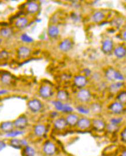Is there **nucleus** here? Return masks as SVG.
Segmentation results:
<instances>
[{"instance_id": "nucleus-1", "label": "nucleus", "mask_w": 126, "mask_h": 156, "mask_svg": "<svg viewBox=\"0 0 126 156\" xmlns=\"http://www.w3.org/2000/svg\"><path fill=\"white\" fill-rule=\"evenodd\" d=\"M60 149L56 142L51 139H46L41 146V153L43 156H56Z\"/></svg>"}, {"instance_id": "nucleus-2", "label": "nucleus", "mask_w": 126, "mask_h": 156, "mask_svg": "<svg viewBox=\"0 0 126 156\" xmlns=\"http://www.w3.org/2000/svg\"><path fill=\"white\" fill-rule=\"evenodd\" d=\"M75 99L77 101V104L88 105L93 101L92 91L87 87L79 89L75 94Z\"/></svg>"}, {"instance_id": "nucleus-3", "label": "nucleus", "mask_w": 126, "mask_h": 156, "mask_svg": "<svg viewBox=\"0 0 126 156\" xmlns=\"http://www.w3.org/2000/svg\"><path fill=\"white\" fill-rule=\"evenodd\" d=\"M105 77L108 81L111 82H124L125 80L123 74L112 67L107 68L105 72Z\"/></svg>"}, {"instance_id": "nucleus-4", "label": "nucleus", "mask_w": 126, "mask_h": 156, "mask_svg": "<svg viewBox=\"0 0 126 156\" xmlns=\"http://www.w3.org/2000/svg\"><path fill=\"white\" fill-rule=\"evenodd\" d=\"M107 110L112 116L122 115L126 110V105L114 100L107 105Z\"/></svg>"}, {"instance_id": "nucleus-5", "label": "nucleus", "mask_w": 126, "mask_h": 156, "mask_svg": "<svg viewBox=\"0 0 126 156\" xmlns=\"http://www.w3.org/2000/svg\"><path fill=\"white\" fill-rule=\"evenodd\" d=\"M27 107L30 112L37 114L43 111L44 108V104L39 98H33L28 100L27 102Z\"/></svg>"}, {"instance_id": "nucleus-6", "label": "nucleus", "mask_w": 126, "mask_h": 156, "mask_svg": "<svg viewBox=\"0 0 126 156\" xmlns=\"http://www.w3.org/2000/svg\"><path fill=\"white\" fill-rule=\"evenodd\" d=\"M92 126L91 129L97 133H102L105 132L106 124V121L100 118V116L94 117L91 118Z\"/></svg>"}, {"instance_id": "nucleus-7", "label": "nucleus", "mask_w": 126, "mask_h": 156, "mask_svg": "<svg viewBox=\"0 0 126 156\" xmlns=\"http://www.w3.org/2000/svg\"><path fill=\"white\" fill-rule=\"evenodd\" d=\"M53 87L48 84H43L41 85L39 90L38 94L40 98L43 100H49L54 96Z\"/></svg>"}, {"instance_id": "nucleus-8", "label": "nucleus", "mask_w": 126, "mask_h": 156, "mask_svg": "<svg viewBox=\"0 0 126 156\" xmlns=\"http://www.w3.org/2000/svg\"><path fill=\"white\" fill-rule=\"evenodd\" d=\"M32 132L34 136L37 139H44L46 136L48 132V128L46 124L40 123L34 125Z\"/></svg>"}, {"instance_id": "nucleus-9", "label": "nucleus", "mask_w": 126, "mask_h": 156, "mask_svg": "<svg viewBox=\"0 0 126 156\" xmlns=\"http://www.w3.org/2000/svg\"><path fill=\"white\" fill-rule=\"evenodd\" d=\"M8 144L15 149L21 150L27 145L30 144L28 140L25 138H11L9 139L8 141Z\"/></svg>"}, {"instance_id": "nucleus-10", "label": "nucleus", "mask_w": 126, "mask_h": 156, "mask_svg": "<svg viewBox=\"0 0 126 156\" xmlns=\"http://www.w3.org/2000/svg\"><path fill=\"white\" fill-rule=\"evenodd\" d=\"M15 129L25 130L26 129L29 125V119L26 114H21L13 121Z\"/></svg>"}, {"instance_id": "nucleus-11", "label": "nucleus", "mask_w": 126, "mask_h": 156, "mask_svg": "<svg viewBox=\"0 0 126 156\" xmlns=\"http://www.w3.org/2000/svg\"><path fill=\"white\" fill-rule=\"evenodd\" d=\"M92 120L91 118L87 116H80L76 128L81 131H86L91 129Z\"/></svg>"}, {"instance_id": "nucleus-12", "label": "nucleus", "mask_w": 126, "mask_h": 156, "mask_svg": "<svg viewBox=\"0 0 126 156\" xmlns=\"http://www.w3.org/2000/svg\"><path fill=\"white\" fill-rule=\"evenodd\" d=\"M32 53V49L26 46H19L16 50V57L19 60H26L29 58Z\"/></svg>"}, {"instance_id": "nucleus-13", "label": "nucleus", "mask_w": 126, "mask_h": 156, "mask_svg": "<svg viewBox=\"0 0 126 156\" xmlns=\"http://www.w3.org/2000/svg\"><path fill=\"white\" fill-rule=\"evenodd\" d=\"M53 129L58 132H63L68 128L65 116L60 117L53 119Z\"/></svg>"}, {"instance_id": "nucleus-14", "label": "nucleus", "mask_w": 126, "mask_h": 156, "mask_svg": "<svg viewBox=\"0 0 126 156\" xmlns=\"http://www.w3.org/2000/svg\"><path fill=\"white\" fill-rule=\"evenodd\" d=\"M88 83V78L83 74L76 75L73 78V84L79 89L86 87Z\"/></svg>"}, {"instance_id": "nucleus-15", "label": "nucleus", "mask_w": 126, "mask_h": 156, "mask_svg": "<svg viewBox=\"0 0 126 156\" xmlns=\"http://www.w3.org/2000/svg\"><path fill=\"white\" fill-rule=\"evenodd\" d=\"M74 43L70 37L63 39L58 44V48L61 52H68L73 48Z\"/></svg>"}, {"instance_id": "nucleus-16", "label": "nucleus", "mask_w": 126, "mask_h": 156, "mask_svg": "<svg viewBox=\"0 0 126 156\" xmlns=\"http://www.w3.org/2000/svg\"><path fill=\"white\" fill-rule=\"evenodd\" d=\"M80 117V115H79L77 112H75L66 115L65 116V118L68 128H76Z\"/></svg>"}, {"instance_id": "nucleus-17", "label": "nucleus", "mask_w": 126, "mask_h": 156, "mask_svg": "<svg viewBox=\"0 0 126 156\" xmlns=\"http://www.w3.org/2000/svg\"><path fill=\"white\" fill-rule=\"evenodd\" d=\"M88 105L91 111V114H93L95 117L100 116L104 111V106L100 101H93Z\"/></svg>"}, {"instance_id": "nucleus-18", "label": "nucleus", "mask_w": 126, "mask_h": 156, "mask_svg": "<svg viewBox=\"0 0 126 156\" xmlns=\"http://www.w3.org/2000/svg\"><path fill=\"white\" fill-rule=\"evenodd\" d=\"M101 50L105 54H109L114 50V42L112 39L106 38L103 40L101 45Z\"/></svg>"}, {"instance_id": "nucleus-19", "label": "nucleus", "mask_w": 126, "mask_h": 156, "mask_svg": "<svg viewBox=\"0 0 126 156\" xmlns=\"http://www.w3.org/2000/svg\"><path fill=\"white\" fill-rule=\"evenodd\" d=\"M124 86V82H112L108 86V91L111 94L116 96L118 93H119L120 91L122 90Z\"/></svg>"}, {"instance_id": "nucleus-20", "label": "nucleus", "mask_w": 126, "mask_h": 156, "mask_svg": "<svg viewBox=\"0 0 126 156\" xmlns=\"http://www.w3.org/2000/svg\"><path fill=\"white\" fill-rule=\"evenodd\" d=\"M74 110L80 116H88L91 114L89 105L87 104H77L74 106Z\"/></svg>"}, {"instance_id": "nucleus-21", "label": "nucleus", "mask_w": 126, "mask_h": 156, "mask_svg": "<svg viewBox=\"0 0 126 156\" xmlns=\"http://www.w3.org/2000/svg\"><path fill=\"white\" fill-rule=\"evenodd\" d=\"M40 6L39 3L36 1H30L27 4L26 11L30 15H36L40 11Z\"/></svg>"}, {"instance_id": "nucleus-22", "label": "nucleus", "mask_w": 126, "mask_h": 156, "mask_svg": "<svg viewBox=\"0 0 126 156\" xmlns=\"http://www.w3.org/2000/svg\"><path fill=\"white\" fill-rule=\"evenodd\" d=\"M60 29L59 27L55 24H50L47 29V34L51 39H56L60 36Z\"/></svg>"}, {"instance_id": "nucleus-23", "label": "nucleus", "mask_w": 126, "mask_h": 156, "mask_svg": "<svg viewBox=\"0 0 126 156\" xmlns=\"http://www.w3.org/2000/svg\"><path fill=\"white\" fill-rule=\"evenodd\" d=\"M113 51V54L116 58L121 59L126 57V47L124 46H117L114 48Z\"/></svg>"}, {"instance_id": "nucleus-24", "label": "nucleus", "mask_w": 126, "mask_h": 156, "mask_svg": "<svg viewBox=\"0 0 126 156\" xmlns=\"http://www.w3.org/2000/svg\"><path fill=\"white\" fill-rule=\"evenodd\" d=\"M55 99H57L63 103H68L70 99V94L66 90L60 89L56 92L55 94Z\"/></svg>"}, {"instance_id": "nucleus-25", "label": "nucleus", "mask_w": 126, "mask_h": 156, "mask_svg": "<svg viewBox=\"0 0 126 156\" xmlns=\"http://www.w3.org/2000/svg\"><path fill=\"white\" fill-rule=\"evenodd\" d=\"M15 129L13 121H3L0 124V130L5 134L10 132Z\"/></svg>"}, {"instance_id": "nucleus-26", "label": "nucleus", "mask_w": 126, "mask_h": 156, "mask_svg": "<svg viewBox=\"0 0 126 156\" xmlns=\"http://www.w3.org/2000/svg\"><path fill=\"white\" fill-rule=\"evenodd\" d=\"M37 153L36 149L30 144L27 145L21 150L22 156H36Z\"/></svg>"}, {"instance_id": "nucleus-27", "label": "nucleus", "mask_w": 126, "mask_h": 156, "mask_svg": "<svg viewBox=\"0 0 126 156\" xmlns=\"http://www.w3.org/2000/svg\"><path fill=\"white\" fill-rule=\"evenodd\" d=\"M29 22V20L25 16H21L15 20L14 25L18 29H23L25 28Z\"/></svg>"}, {"instance_id": "nucleus-28", "label": "nucleus", "mask_w": 126, "mask_h": 156, "mask_svg": "<svg viewBox=\"0 0 126 156\" xmlns=\"http://www.w3.org/2000/svg\"><path fill=\"white\" fill-rule=\"evenodd\" d=\"M105 18V13L101 11H98L94 12L91 16V20L95 23H100L102 22Z\"/></svg>"}, {"instance_id": "nucleus-29", "label": "nucleus", "mask_w": 126, "mask_h": 156, "mask_svg": "<svg viewBox=\"0 0 126 156\" xmlns=\"http://www.w3.org/2000/svg\"><path fill=\"white\" fill-rule=\"evenodd\" d=\"M13 76L9 72L3 73L0 77V81L1 83L5 86L11 85L13 82Z\"/></svg>"}, {"instance_id": "nucleus-30", "label": "nucleus", "mask_w": 126, "mask_h": 156, "mask_svg": "<svg viewBox=\"0 0 126 156\" xmlns=\"http://www.w3.org/2000/svg\"><path fill=\"white\" fill-rule=\"evenodd\" d=\"M13 29L10 27H2L0 29V36L4 39H9L13 35Z\"/></svg>"}, {"instance_id": "nucleus-31", "label": "nucleus", "mask_w": 126, "mask_h": 156, "mask_svg": "<svg viewBox=\"0 0 126 156\" xmlns=\"http://www.w3.org/2000/svg\"><path fill=\"white\" fill-rule=\"evenodd\" d=\"M124 117L122 115H119V116H111L107 121V122L110 124H113L114 125L117 126H121L122 124L124 122Z\"/></svg>"}, {"instance_id": "nucleus-32", "label": "nucleus", "mask_w": 126, "mask_h": 156, "mask_svg": "<svg viewBox=\"0 0 126 156\" xmlns=\"http://www.w3.org/2000/svg\"><path fill=\"white\" fill-rule=\"evenodd\" d=\"M50 103H51V105H53L55 110L58 112L59 113H62L63 110L65 103H63L61 101H60L57 99L52 100Z\"/></svg>"}, {"instance_id": "nucleus-33", "label": "nucleus", "mask_w": 126, "mask_h": 156, "mask_svg": "<svg viewBox=\"0 0 126 156\" xmlns=\"http://www.w3.org/2000/svg\"><path fill=\"white\" fill-rule=\"evenodd\" d=\"M25 133V130H19L15 128L13 130L11 131L10 132L8 133L7 134H5V136L8 139L20 137L22 136H23Z\"/></svg>"}, {"instance_id": "nucleus-34", "label": "nucleus", "mask_w": 126, "mask_h": 156, "mask_svg": "<svg viewBox=\"0 0 126 156\" xmlns=\"http://www.w3.org/2000/svg\"><path fill=\"white\" fill-rule=\"evenodd\" d=\"M121 128L120 126L114 125L113 124H110L107 122L105 132L107 133V134L112 135L113 133H116V132H119Z\"/></svg>"}, {"instance_id": "nucleus-35", "label": "nucleus", "mask_w": 126, "mask_h": 156, "mask_svg": "<svg viewBox=\"0 0 126 156\" xmlns=\"http://www.w3.org/2000/svg\"><path fill=\"white\" fill-rule=\"evenodd\" d=\"M119 140L123 146L126 147V126L121 128L119 132Z\"/></svg>"}, {"instance_id": "nucleus-36", "label": "nucleus", "mask_w": 126, "mask_h": 156, "mask_svg": "<svg viewBox=\"0 0 126 156\" xmlns=\"http://www.w3.org/2000/svg\"><path fill=\"white\" fill-rule=\"evenodd\" d=\"M116 100L120 102L126 106V90H122L115 96Z\"/></svg>"}, {"instance_id": "nucleus-37", "label": "nucleus", "mask_w": 126, "mask_h": 156, "mask_svg": "<svg viewBox=\"0 0 126 156\" xmlns=\"http://www.w3.org/2000/svg\"><path fill=\"white\" fill-rule=\"evenodd\" d=\"M20 40L22 42L26 44H31L34 41V39L32 37H30L29 34L25 33L20 34Z\"/></svg>"}, {"instance_id": "nucleus-38", "label": "nucleus", "mask_w": 126, "mask_h": 156, "mask_svg": "<svg viewBox=\"0 0 126 156\" xmlns=\"http://www.w3.org/2000/svg\"><path fill=\"white\" fill-rule=\"evenodd\" d=\"M9 58V52L5 50L0 51V60H7Z\"/></svg>"}, {"instance_id": "nucleus-39", "label": "nucleus", "mask_w": 126, "mask_h": 156, "mask_svg": "<svg viewBox=\"0 0 126 156\" xmlns=\"http://www.w3.org/2000/svg\"><path fill=\"white\" fill-rule=\"evenodd\" d=\"M8 143L3 140H0V151H2L7 147Z\"/></svg>"}, {"instance_id": "nucleus-40", "label": "nucleus", "mask_w": 126, "mask_h": 156, "mask_svg": "<svg viewBox=\"0 0 126 156\" xmlns=\"http://www.w3.org/2000/svg\"><path fill=\"white\" fill-rule=\"evenodd\" d=\"M124 147L120 150L117 153V156H126V147L123 146Z\"/></svg>"}, {"instance_id": "nucleus-41", "label": "nucleus", "mask_w": 126, "mask_h": 156, "mask_svg": "<svg viewBox=\"0 0 126 156\" xmlns=\"http://www.w3.org/2000/svg\"><path fill=\"white\" fill-rule=\"evenodd\" d=\"M83 74L84 76H86V77H88V76H90L91 75V71L90 69H89L88 68H85L83 69Z\"/></svg>"}, {"instance_id": "nucleus-42", "label": "nucleus", "mask_w": 126, "mask_h": 156, "mask_svg": "<svg viewBox=\"0 0 126 156\" xmlns=\"http://www.w3.org/2000/svg\"><path fill=\"white\" fill-rule=\"evenodd\" d=\"M9 93V91L7 89H1L0 90V96L6 95Z\"/></svg>"}, {"instance_id": "nucleus-43", "label": "nucleus", "mask_w": 126, "mask_h": 156, "mask_svg": "<svg viewBox=\"0 0 126 156\" xmlns=\"http://www.w3.org/2000/svg\"><path fill=\"white\" fill-rule=\"evenodd\" d=\"M121 37H122V39H123V40L126 41V30L123 31V32L122 33Z\"/></svg>"}]
</instances>
